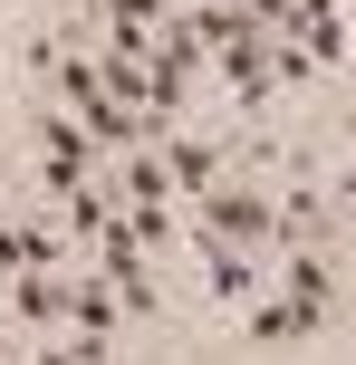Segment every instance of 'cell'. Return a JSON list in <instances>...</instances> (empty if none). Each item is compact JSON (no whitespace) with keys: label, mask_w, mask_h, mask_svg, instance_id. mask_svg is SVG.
Returning a JSON list of instances; mask_svg holds the SVG:
<instances>
[{"label":"cell","mask_w":356,"mask_h":365,"mask_svg":"<svg viewBox=\"0 0 356 365\" xmlns=\"http://www.w3.org/2000/svg\"><path fill=\"white\" fill-rule=\"evenodd\" d=\"M241 336L250 346H289V336H327V327L299 308V298H260V308H241Z\"/></svg>","instance_id":"3957f363"},{"label":"cell","mask_w":356,"mask_h":365,"mask_svg":"<svg viewBox=\"0 0 356 365\" xmlns=\"http://www.w3.org/2000/svg\"><path fill=\"white\" fill-rule=\"evenodd\" d=\"M337 29H347V48H356V10H347V19H337Z\"/></svg>","instance_id":"5b68a950"},{"label":"cell","mask_w":356,"mask_h":365,"mask_svg":"<svg viewBox=\"0 0 356 365\" xmlns=\"http://www.w3.org/2000/svg\"><path fill=\"white\" fill-rule=\"evenodd\" d=\"M347 145H356V115H347Z\"/></svg>","instance_id":"52a82bcc"},{"label":"cell","mask_w":356,"mask_h":365,"mask_svg":"<svg viewBox=\"0 0 356 365\" xmlns=\"http://www.w3.org/2000/svg\"><path fill=\"white\" fill-rule=\"evenodd\" d=\"M10 10H39V0H10Z\"/></svg>","instance_id":"8992f818"},{"label":"cell","mask_w":356,"mask_h":365,"mask_svg":"<svg viewBox=\"0 0 356 365\" xmlns=\"http://www.w3.org/2000/svg\"><path fill=\"white\" fill-rule=\"evenodd\" d=\"M280 298H299V308L327 327V308H337V259L327 250H289L280 259Z\"/></svg>","instance_id":"7a4b0ae2"},{"label":"cell","mask_w":356,"mask_h":365,"mask_svg":"<svg viewBox=\"0 0 356 365\" xmlns=\"http://www.w3.org/2000/svg\"><path fill=\"white\" fill-rule=\"evenodd\" d=\"M347 259H356V250H347Z\"/></svg>","instance_id":"ba28073f"},{"label":"cell","mask_w":356,"mask_h":365,"mask_svg":"<svg viewBox=\"0 0 356 365\" xmlns=\"http://www.w3.org/2000/svg\"><path fill=\"white\" fill-rule=\"evenodd\" d=\"M327 202H337V212H356V164H337V173H327Z\"/></svg>","instance_id":"277c9868"},{"label":"cell","mask_w":356,"mask_h":365,"mask_svg":"<svg viewBox=\"0 0 356 365\" xmlns=\"http://www.w3.org/2000/svg\"><path fill=\"white\" fill-rule=\"evenodd\" d=\"M193 221H203L212 240H231V250H270V182H250V173H222L203 202H193Z\"/></svg>","instance_id":"6da1fadb"}]
</instances>
